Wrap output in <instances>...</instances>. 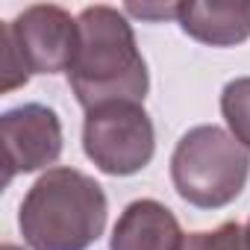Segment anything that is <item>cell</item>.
Segmentation results:
<instances>
[{
    "label": "cell",
    "mask_w": 250,
    "mask_h": 250,
    "mask_svg": "<svg viewBox=\"0 0 250 250\" xmlns=\"http://www.w3.org/2000/svg\"><path fill=\"white\" fill-rule=\"evenodd\" d=\"M68 83L85 112L106 103H145L150 74L124 9L97 3L77 15Z\"/></svg>",
    "instance_id": "6da1fadb"
},
{
    "label": "cell",
    "mask_w": 250,
    "mask_h": 250,
    "mask_svg": "<svg viewBox=\"0 0 250 250\" xmlns=\"http://www.w3.org/2000/svg\"><path fill=\"white\" fill-rule=\"evenodd\" d=\"M106 215L103 186L77 168L56 165L24 194L18 227L30 250H88L103 235Z\"/></svg>",
    "instance_id": "7a4b0ae2"
},
{
    "label": "cell",
    "mask_w": 250,
    "mask_h": 250,
    "mask_svg": "<svg viewBox=\"0 0 250 250\" xmlns=\"http://www.w3.org/2000/svg\"><path fill=\"white\" fill-rule=\"evenodd\" d=\"M250 150L224 127H191L171 153V183L197 209H224L247 186Z\"/></svg>",
    "instance_id": "3957f363"
},
{
    "label": "cell",
    "mask_w": 250,
    "mask_h": 250,
    "mask_svg": "<svg viewBox=\"0 0 250 250\" xmlns=\"http://www.w3.org/2000/svg\"><path fill=\"white\" fill-rule=\"evenodd\" d=\"M3 36V83L12 91L30 83V74H68L77 50V18L53 3H33L12 21L0 24Z\"/></svg>",
    "instance_id": "277c9868"
},
{
    "label": "cell",
    "mask_w": 250,
    "mask_h": 250,
    "mask_svg": "<svg viewBox=\"0 0 250 250\" xmlns=\"http://www.w3.org/2000/svg\"><path fill=\"white\" fill-rule=\"evenodd\" d=\"M83 150L97 171L133 177L156 153V130L142 103H106L85 112Z\"/></svg>",
    "instance_id": "5b68a950"
},
{
    "label": "cell",
    "mask_w": 250,
    "mask_h": 250,
    "mask_svg": "<svg viewBox=\"0 0 250 250\" xmlns=\"http://www.w3.org/2000/svg\"><path fill=\"white\" fill-rule=\"evenodd\" d=\"M0 136H3V186L18 174H33L62 156V121L44 103H24L0 115Z\"/></svg>",
    "instance_id": "8992f818"
},
{
    "label": "cell",
    "mask_w": 250,
    "mask_h": 250,
    "mask_svg": "<svg viewBox=\"0 0 250 250\" xmlns=\"http://www.w3.org/2000/svg\"><path fill=\"white\" fill-rule=\"evenodd\" d=\"M186 232L177 215L165 203L142 197L121 212L109 235V250H180Z\"/></svg>",
    "instance_id": "52a82bcc"
},
{
    "label": "cell",
    "mask_w": 250,
    "mask_h": 250,
    "mask_svg": "<svg viewBox=\"0 0 250 250\" xmlns=\"http://www.w3.org/2000/svg\"><path fill=\"white\" fill-rule=\"evenodd\" d=\"M180 30L209 47H235L250 39V0H186L177 3Z\"/></svg>",
    "instance_id": "ba28073f"
},
{
    "label": "cell",
    "mask_w": 250,
    "mask_h": 250,
    "mask_svg": "<svg viewBox=\"0 0 250 250\" xmlns=\"http://www.w3.org/2000/svg\"><path fill=\"white\" fill-rule=\"evenodd\" d=\"M221 115L229 133L250 150V77H235L221 91Z\"/></svg>",
    "instance_id": "9c48e42d"
},
{
    "label": "cell",
    "mask_w": 250,
    "mask_h": 250,
    "mask_svg": "<svg viewBox=\"0 0 250 250\" xmlns=\"http://www.w3.org/2000/svg\"><path fill=\"white\" fill-rule=\"evenodd\" d=\"M180 250H250V235L238 221H227L215 229L188 232Z\"/></svg>",
    "instance_id": "30bf717a"
},
{
    "label": "cell",
    "mask_w": 250,
    "mask_h": 250,
    "mask_svg": "<svg viewBox=\"0 0 250 250\" xmlns=\"http://www.w3.org/2000/svg\"><path fill=\"white\" fill-rule=\"evenodd\" d=\"M124 12L127 15H139V18H147V21H162V18H177V3H156V6H136V3H130V6H124Z\"/></svg>",
    "instance_id": "8fae6325"
},
{
    "label": "cell",
    "mask_w": 250,
    "mask_h": 250,
    "mask_svg": "<svg viewBox=\"0 0 250 250\" xmlns=\"http://www.w3.org/2000/svg\"><path fill=\"white\" fill-rule=\"evenodd\" d=\"M0 250H24V247H18V244H9V241H6L3 247H0Z\"/></svg>",
    "instance_id": "7c38bea8"
},
{
    "label": "cell",
    "mask_w": 250,
    "mask_h": 250,
    "mask_svg": "<svg viewBox=\"0 0 250 250\" xmlns=\"http://www.w3.org/2000/svg\"><path fill=\"white\" fill-rule=\"evenodd\" d=\"M244 229H247V235H250V221H247V227H244Z\"/></svg>",
    "instance_id": "4fadbf2b"
}]
</instances>
